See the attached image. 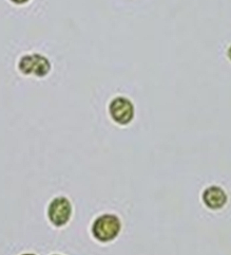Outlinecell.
Returning a JSON list of instances; mask_svg holds the SVG:
<instances>
[{
	"mask_svg": "<svg viewBox=\"0 0 231 255\" xmlns=\"http://www.w3.org/2000/svg\"><path fill=\"white\" fill-rule=\"evenodd\" d=\"M121 220L115 215L99 216L92 226V234L98 242L108 243L115 240L121 232Z\"/></svg>",
	"mask_w": 231,
	"mask_h": 255,
	"instance_id": "1",
	"label": "cell"
},
{
	"mask_svg": "<svg viewBox=\"0 0 231 255\" xmlns=\"http://www.w3.org/2000/svg\"><path fill=\"white\" fill-rule=\"evenodd\" d=\"M18 69L24 75H34L45 78L51 71L49 59L39 53L23 55L18 63Z\"/></svg>",
	"mask_w": 231,
	"mask_h": 255,
	"instance_id": "2",
	"label": "cell"
},
{
	"mask_svg": "<svg viewBox=\"0 0 231 255\" xmlns=\"http://www.w3.org/2000/svg\"><path fill=\"white\" fill-rule=\"evenodd\" d=\"M109 113L115 123L119 125H127L134 118V106L129 99L117 97L110 103Z\"/></svg>",
	"mask_w": 231,
	"mask_h": 255,
	"instance_id": "3",
	"label": "cell"
},
{
	"mask_svg": "<svg viewBox=\"0 0 231 255\" xmlns=\"http://www.w3.org/2000/svg\"><path fill=\"white\" fill-rule=\"evenodd\" d=\"M72 215L71 202L66 197H56L51 201L48 208L50 222L56 227H63L68 224Z\"/></svg>",
	"mask_w": 231,
	"mask_h": 255,
	"instance_id": "4",
	"label": "cell"
},
{
	"mask_svg": "<svg viewBox=\"0 0 231 255\" xmlns=\"http://www.w3.org/2000/svg\"><path fill=\"white\" fill-rule=\"evenodd\" d=\"M203 201L211 210H220L227 202V195L219 186H210L203 194Z\"/></svg>",
	"mask_w": 231,
	"mask_h": 255,
	"instance_id": "5",
	"label": "cell"
},
{
	"mask_svg": "<svg viewBox=\"0 0 231 255\" xmlns=\"http://www.w3.org/2000/svg\"><path fill=\"white\" fill-rule=\"evenodd\" d=\"M11 2H13L14 4H18V5H21V4H24V3H27V2H29L30 0H10Z\"/></svg>",
	"mask_w": 231,
	"mask_h": 255,
	"instance_id": "6",
	"label": "cell"
},
{
	"mask_svg": "<svg viewBox=\"0 0 231 255\" xmlns=\"http://www.w3.org/2000/svg\"><path fill=\"white\" fill-rule=\"evenodd\" d=\"M228 57H229V59L231 61V46H230V48L228 49Z\"/></svg>",
	"mask_w": 231,
	"mask_h": 255,
	"instance_id": "7",
	"label": "cell"
}]
</instances>
